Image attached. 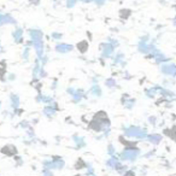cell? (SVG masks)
<instances>
[{"instance_id":"4","label":"cell","mask_w":176,"mask_h":176,"mask_svg":"<svg viewBox=\"0 0 176 176\" xmlns=\"http://www.w3.org/2000/svg\"><path fill=\"white\" fill-rule=\"evenodd\" d=\"M106 86H109V87H112V86H115V82H113V80H109V81H106Z\"/></svg>"},{"instance_id":"1","label":"cell","mask_w":176,"mask_h":176,"mask_svg":"<svg viewBox=\"0 0 176 176\" xmlns=\"http://www.w3.org/2000/svg\"><path fill=\"white\" fill-rule=\"evenodd\" d=\"M139 153H140V150L136 148V147H127L124 151L122 152L121 158H122V159L129 161V162H133L135 158H137Z\"/></svg>"},{"instance_id":"3","label":"cell","mask_w":176,"mask_h":176,"mask_svg":"<svg viewBox=\"0 0 176 176\" xmlns=\"http://www.w3.org/2000/svg\"><path fill=\"white\" fill-rule=\"evenodd\" d=\"M91 93H92L93 95H95V97H97V95H98V97L101 95V91H100V88H99L98 86H93V87H92Z\"/></svg>"},{"instance_id":"2","label":"cell","mask_w":176,"mask_h":176,"mask_svg":"<svg viewBox=\"0 0 176 176\" xmlns=\"http://www.w3.org/2000/svg\"><path fill=\"white\" fill-rule=\"evenodd\" d=\"M147 140H148V141H151L152 144H158V143H161L162 136H161V135H156V134H153V135H150V136L147 137Z\"/></svg>"}]
</instances>
